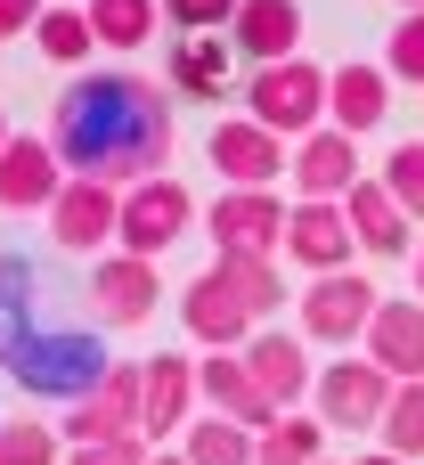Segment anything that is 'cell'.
I'll list each match as a JSON object with an SVG mask.
<instances>
[{"instance_id": "obj_7", "label": "cell", "mask_w": 424, "mask_h": 465, "mask_svg": "<svg viewBox=\"0 0 424 465\" xmlns=\"http://www.w3.org/2000/svg\"><path fill=\"white\" fill-rule=\"evenodd\" d=\"M139 376H147V368L114 360V368H106V384H98V392H82V401L65 409V441H74V450L131 441V433H139Z\"/></svg>"}, {"instance_id": "obj_15", "label": "cell", "mask_w": 424, "mask_h": 465, "mask_svg": "<svg viewBox=\"0 0 424 465\" xmlns=\"http://www.w3.org/2000/svg\"><path fill=\"white\" fill-rule=\"evenodd\" d=\"M286 253H294L311 278H335V270H351L360 237H351L343 204H294V213H286Z\"/></svg>"}, {"instance_id": "obj_2", "label": "cell", "mask_w": 424, "mask_h": 465, "mask_svg": "<svg viewBox=\"0 0 424 465\" xmlns=\"http://www.w3.org/2000/svg\"><path fill=\"white\" fill-rule=\"evenodd\" d=\"M106 343L90 335V327H33L16 351H0V376H16V392H33V401H82V392H98L106 384Z\"/></svg>"}, {"instance_id": "obj_26", "label": "cell", "mask_w": 424, "mask_h": 465, "mask_svg": "<svg viewBox=\"0 0 424 465\" xmlns=\"http://www.w3.org/2000/svg\"><path fill=\"white\" fill-rule=\"evenodd\" d=\"M82 16L106 49H147V33L163 25V0H90Z\"/></svg>"}, {"instance_id": "obj_35", "label": "cell", "mask_w": 424, "mask_h": 465, "mask_svg": "<svg viewBox=\"0 0 424 465\" xmlns=\"http://www.w3.org/2000/svg\"><path fill=\"white\" fill-rule=\"evenodd\" d=\"M65 465H147V441L131 433V441H98V450H74Z\"/></svg>"}, {"instance_id": "obj_37", "label": "cell", "mask_w": 424, "mask_h": 465, "mask_svg": "<svg viewBox=\"0 0 424 465\" xmlns=\"http://www.w3.org/2000/svg\"><path fill=\"white\" fill-rule=\"evenodd\" d=\"M351 465H409V458H392V450H376V458H351Z\"/></svg>"}, {"instance_id": "obj_12", "label": "cell", "mask_w": 424, "mask_h": 465, "mask_svg": "<svg viewBox=\"0 0 424 465\" xmlns=\"http://www.w3.org/2000/svg\"><path fill=\"white\" fill-rule=\"evenodd\" d=\"M155 302H163L155 262H139V253H106V262L90 270V311H98V327H139Z\"/></svg>"}, {"instance_id": "obj_31", "label": "cell", "mask_w": 424, "mask_h": 465, "mask_svg": "<svg viewBox=\"0 0 424 465\" xmlns=\"http://www.w3.org/2000/svg\"><path fill=\"white\" fill-rule=\"evenodd\" d=\"M384 196H392L409 221H424V139H400V147L384 155Z\"/></svg>"}, {"instance_id": "obj_41", "label": "cell", "mask_w": 424, "mask_h": 465, "mask_svg": "<svg viewBox=\"0 0 424 465\" xmlns=\"http://www.w3.org/2000/svg\"><path fill=\"white\" fill-rule=\"evenodd\" d=\"M0 147H8V114H0Z\"/></svg>"}, {"instance_id": "obj_34", "label": "cell", "mask_w": 424, "mask_h": 465, "mask_svg": "<svg viewBox=\"0 0 424 465\" xmlns=\"http://www.w3.org/2000/svg\"><path fill=\"white\" fill-rule=\"evenodd\" d=\"M384 74H400V82H424V16H409V25H392V49H384Z\"/></svg>"}, {"instance_id": "obj_1", "label": "cell", "mask_w": 424, "mask_h": 465, "mask_svg": "<svg viewBox=\"0 0 424 465\" xmlns=\"http://www.w3.org/2000/svg\"><path fill=\"white\" fill-rule=\"evenodd\" d=\"M49 147H57L65 180L139 188L172 163V90H155L139 74H82L74 90H57Z\"/></svg>"}, {"instance_id": "obj_3", "label": "cell", "mask_w": 424, "mask_h": 465, "mask_svg": "<svg viewBox=\"0 0 424 465\" xmlns=\"http://www.w3.org/2000/svg\"><path fill=\"white\" fill-rule=\"evenodd\" d=\"M245 114H253L261 131H278V139H311V131H327V74H319L311 57L253 65V82H245Z\"/></svg>"}, {"instance_id": "obj_42", "label": "cell", "mask_w": 424, "mask_h": 465, "mask_svg": "<svg viewBox=\"0 0 424 465\" xmlns=\"http://www.w3.org/2000/svg\"><path fill=\"white\" fill-rule=\"evenodd\" d=\"M319 465H327V458H319Z\"/></svg>"}, {"instance_id": "obj_21", "label": "cell", "mask_w": 424, "mask_h": 465, "mask_svg": "<svg viewBox=\"0 0 424 465\" xmlns=\"http://www.w3.org/2000/svg\"><path fill=\"white\" fill-rule=\"evenodd\" d=\"M180 319H188V335L212 343V351H245V335H253L245 302H237L229 286H212V278H196V286L180 294Z\"/></svg>"}, {"instance_id": "obj_28", "label": "cell", "mask_w": 424, "mask_h": 465, "mask_svg": "<svg viewBox=\"0 0 424 465\" xmlns=\"http://www.w3.org/2000/svg\"><path fill=\"white\" fill-rule=\"evenodd\" d=\"M180 458H188V465H253V433L229 425V417H188Z\"/></svg>"}, {"instance_id": "obj_17", "label": "cell", "mask_w": 424, "mask_h": 465, "mask_svg": "<svg viewBox=\"0 0 424 465\" xmlns=\"http://www.w3.org/2000/svg\"><path fill=\"white\" fill-rule=\"evenodd\" d=\"M196 392L212 401V417L245 425V433H270V425H278V409L261 401V384L245 376V360H237V351H212V360H196Z\"/></svg>"}, {"instance_id": "obj_24", "label": "cell", "mask_w": 424, "mask_h": 465, "mask_svg": "<svg viewBox=\"0 0 424 465\" xmlns=\"http://www.w3.org/2000/svg\"><path fill=\"white\" fill-rule=\"evenodd\" d=\"M204 278H212V286H229V294L245 302V319H253V327H261V319L278 311V294H286V286H278V262H245V253H212V270H204Z\"/></svg>"}, {"instance_id": "obj_9", "label": "cell", "mask_w": 424, "mask_h": 465, "mask_svg": "<svg viewBox=\"0 0 424 465\" xmlns=\"http://www.w3.org/2000/svg\"><path fill=\"white\" fill-rule=\"evenodd\" d=\"M286 172H294L302 204H343V196L368 180V172H360V139H343L335 123H327V131H311V139H294Z\"/></svg>"}, {"instance_id": "obj_32", "label": "cell", "mask_w": 424, "mask_h": 465, "mask_svg": "<svg viewBox=\"0 0 424 465\" xmlns=\"http://www.w3.org/2000/svg\"><path fill=\"white\" fill-rule=\"evenodd\" d=\"M0 465H57V433H49V425H33V417L0 425Z\"/></svg>"}, {"instance_id": "obj_36", "label": "cell", "mask_w": 424, "mask_h": 465, "mask_svg": "<svg viewBox=\"0 0 424 465\" xmlns=\"http://www.w3.org/2000/svg\"><path fill=\"white\" fill-rule=\"evenodd\" d=\"M41 8H49V0H0V41L33 33V25H41Z\"/></svg>"}, {"instance_id": "obj_27", "label": "cell", "mask_w": 424, "mask_h": 465, "mask_svg": "<svg viewBox=\"0 0 424 465\" xmlns=\"http://www.w3.org/2000/svg\"><path fill=\"white\" fill-rule=\"evenodd\" d=\"M319 458H327L319 417H278L270 433H253V465H319Z\"/></svg>"}, {"instance_id": "obj_22", "label": "cell", "mask_w": 424, "mask_h": 465, "mask_svg": "<svg viewBox=\"0 0 424 465\" xmlns=\"http://www.w3.org/2000/svg\"><path fill=\"white\" fill-rule=\"evenodd\" d=\"M343 221H351V237H360V253H409V213L384 196V180H360V188L343 196Z\"/></svg>"}, {"instance_id": "obj_20", "label": "cell", "mask_w": 424, "mask_h": 465, "mask_svg": "<svg viewBox=\"0 0 424 465\" xmlns=\"http://www.w3.org/2000/svg\"><path fill=\"white\" fill-rule=\"evenodd\" d=\"M294 41H302V8H294V0H237L229 49H245L253 65H286Z\"/></svg>"}, {"instance_id": "obj_16", "label": "cell", "mask_w": 424, "mask_h": 465, "mask_svg": "<svg viewBox=\"0 0 424 465\" xmlns=\"http://www.w3.org/2000/svg\"><path fill=\"white\" fill-rule=\"evenodd\" d=\"M360 351H368L392 384H424V302H376Z\"/></svg>"}, {"instance_id": "obj_5", "label": "cell", "mask_w": 424, "mask_h": 465, "mask_svg": "<svg viewBox=\"0 0 424 465\" xmlns=\"http://www.w3.org/2000/svg\"><path fill=\"white\" fill-rule=\"evenodd\" d=\"M278 245H286V204H278V188H229V196H212V253L278 262Z\"/></svg>"}, {"instance_id": "obj_8", "label": "cell", "mask_w": 424, "mask_h": 465, "mask_svg": "<svg viewBox=\"0 0 424 465\" xmlns=\"http://www.w3.org/2000/svg\"><path fill=\"white\" fill-rule=\"evenodd\" d=\"M376 302H384V294H376L360 270H335V278L302 286V335H311V343H360L368 319H376Z\"/></svg>"}, {"instance_id": "obj_23", "label": "cell", "mask_w": 424, "mask_h": 465, "mask_svg": "<svg viewBox=\"0 0 424 465\" xmlns=\"http://www.w3.org/2000/svg\"><path fill=\"white\" fill-rule=\"evenodd\" d=\"M172 90L221 98L229 90V33H180L172 41Z\"/></svg>"}, {"instance_id": "obj_39", "label": "cell", "mask_w": 424, "mask_h": 465, "mask_svg": "<svg viewBox=\"0 0 424 465\" xmlns=\"http://www.w3.org/2000/svg\"><path fill=\"white\" fill-rule=\"evenodd\" d=\"M400 8H409V16H424V0H400Z\"/></svg>"}, {"instance_id": "obj_25", "label": "cell", "mask_w": 424, "mask_h": 465, "mask_svg": "<svg viewBox=\"0 0 424 465\" xmlns=\"http://www.w3.org/2000/svg\"><path fill=\"white\" fill-rule=\"evenodd\" d=\"M33 302H41V270L33 262H16V253H0V351H16L41 319H33Z\"/></svg>"}, {"instance_id": "obj_19", "label": "cell", "mask_w": 424, "mask_h": 465, "mask_svg": "<svg viewBox=\"0 0 424 465\" xmlns=\"http://www.w3.org/2000/svg\"><path fill=\"white\" fill-rule=\"evenodd\" d=\"M384 114H392V74H384V65H343V74H327V123H335L343 139L376 131Z\"/></svg>"}, {"instance_id": "obj_14", "label": "cell", "mask_w": 424, "mask_h": 465, "mask_svg": "<svg viewBox=\"0 0 424 465\" xmlns=\"http://www.w3.org/2000/svg\"><path fill=\"white\" fill-rule=\"evenodd\" d=\"M57 188H65L57 147L16 131V139L0 147V213H49V204H57Z\"/></svg>"}, {"instance_id": "obj_40", "label": "cell", "mask_w": 424, "mask_h": 465, "mask_svg": "<svg viewBox=\"0 0 424 465\" xmlns=\"http://www.w3.org/2000/svg\"><path fill=\"white\" fill-rule=\"evenodd\" d=\"M147 465H188V458H147Z\"/></svg>"}, {"instance_id": "obj_11", "label": "cell", "mask_w": 424, "mask_h": 465, "mask_svg": "<svg viewBox=\"0 0 424 465\" xmlns=\"http://www.w3.org/2000/svg\"><path fill=\"white\" fill-rule=\"evenodd\" d=\"M212 172L229 180V188H278V172H286V139L278 131H261L253 114H237V123H212Z\"/></svg>"}, {"instance_id": "obj_38", "label": "cell", "mask_w": 424, "mask_h": 465, "mask_svg": "<svg viewBox=\"0 0 424 465\" xmlns=\"http://www.w3.org/2000/svg\"><path fill=\"white\" fill-rule=\"evenodd\" d=\"M417 302H424V245H417Z\"/></svg>"}, {"instance_id": "obj_30", "label": "cell", "mask_w": 424, "mask_h": 465, "mask_svg": "<svg viewBox=\"0 0 424 465\" xmlns=\"http://www.w3.org/2000/svg\"><path fill=\"white\" fill-rule=\"evenodd\" d=\"M376 433H384L392 458H409V465L424 458V384H392V409H384Z\"/></svg>"}, {"instance_id": "obj_10", "label": "cell", "mask_w": 424, "mask_h": 465, "mask_svg": "<svg viewBox=\"0 0 424 465\" xmlns=\"http://www.w3.org/2000/svg\"><path fill=\"white\" fill-rule=\"evenodd\" d=\"M114 221H123V188H106V180H65L57 204H49V237L65 253H106Z\"/></svg>"}, {"instance_id": "obj_6", "label": "cell", "mask_w": 424, "mask_h": 465, "mask_svg": "<svg viewBox=\"0 0 424 465\" xmlns=\"http://www.w3.org/2000/svg\"><path fill=\"white\" fill-rule=\"evenodd\" d=\"M311 401H319V425L368 433V425H384V409H392V376L360 351V360H335V368L311 384Z\"/></svg>"}, {"instance_id": "obj_13", "label": "cell", "mask_w": 424, "mask_h": 465, "mask_svg": "<svg viewBox=\"0 0 424 465\" xmlns=\"http://www.w3.org/2000/svg\"><path fill=\"white\" fill-rule=\"evenodd\" d=\"M237 360H245V376L261 384V401H270L278 417H286V409H294V401L319 384V376H311V351H302V335H278V327L245 335V351H237Z\"/></svg>"}, {"instance_id": "obj_18", "label": "cell", "mask_w": 424, "mask_h": 465, "mask_svg": "<svg viewBox=\"0 0 424 465\" xmlns=\"http://www.w3.org/2000/svg\"><path fill=\"white\" fill-rule=\"evenodd\" d=\"M188 401H196V360L155 351V360H147V376H139V441L180 433V425H188Z\"/></svg>"}, {"instance_id": "obj_4", "label": "cell", "mask_w": 424, "mask_h": 465, "mask_svg": "<svg viewBox=\"0 0 424 465\" xmlns=\"http://www.w3.org/2000/svg\"><path fill=\"white\" fill-rule=\"evenodd\" d=\"M188 229H196V196H188L172 172H155V180L123 188V221H114V245H123V253L155 262V253H163V245H180Z\"/></svg>"}, {"instance_id": "obj_33", "label": "cell", "mask_w": 424, "mask_h": 465, "mask_svg": "<svg viewBox=\"0 0 424 465\" xmlns=\"http://www.w3.org/2000/svg\"><path fill=\"white\" fill-rule=\"evenodd\" d=\"M163 25H180V33H221V25H237V0H163Z\"/></svg>"}, {"instance_id": "obj_29", "label": "cell", "mask_w": 424, "mask_h": 465, "mask_svg": "<svg viewBox=\"0 0 424 465\" xmlns=\"http://www.w3.org/2000/svg\"><path fill=\"white\" fill-rule=\"evenodd\" d=\"M33 41H41V57H49V65H82V57L98 49V33H90V16H82V8H41Z\"/></svg>"}]
</instances>
